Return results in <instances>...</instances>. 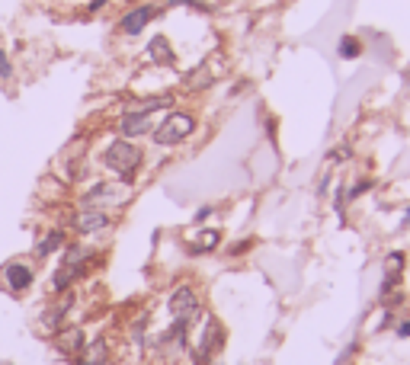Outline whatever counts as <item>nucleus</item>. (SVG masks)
<instances>
[{
	"instance_id": "nucleus-8",
	"label": "nucleus",
	"mask_w": 410,
	"mask_h": 365,
	"mask_svg": "<svg viewBox=\"0 0 410 365\" xmlns=\"http://www.w3.org/2000/svg\"><path fill=\"white\" fill-rule=\"evenodd\" d=\"M151 131V119L141 113H125L119 119V135L122 138H141Z\"/></svg>"
},
{
	"instance_id": "nucleus-7",
	"label": "nucleus",
	"mask_w": 410,
	"mask_h": 365,
	"mask_svg": "<svg viewBox=\"0 0 410 365\" xmlns=\"http://www.w3.org/2000/svg\"><path fill=\"white\" fill-rule=\"evenodd\" d=\"M32 279H36V273H32L26 263H10V266L3 269L7 292H13V295H23L26 289H32Z\"/></svg>"
},
{
	"instance_id": "nucleus-2",
	"label": "nucleus",
	"mask_w": 410,
	"mask_h": 365,
	"mask_svg": "<svg viewBox=\"0 0 410 365\" xmlns=\"http://www.w3.org/2000/svg\"><path fill=\"white\" fill-rule=\"evenodd\" d=\"M192 131H196V119H192L190 113H170L167 119L154 129V141H157V145L174 148V145H183Z\"/></svg>"
},
{
	"instance_id": "nucleus-9",
	"label": "nucleus",
	"mask_w": 410,
	"mask_h": 365,
	"mask_svg": "<svg viewBox=\"0 0 410 365\" xmlns=\"http://www.w3.org/2000/svg\"><path fill=\"white\" fill-rule=\"evenodd\" d=\"M109 350H106V340H90L80 346V365H106Z\"/></svg>"
},
{
	"instance_id": "nucleus-15",
	"label": "nucleus",
	"mask_w": 410,
	"mask_h": 365,
	"mask_svg": "<svg viewBox=\"0 0 410 365\" xmlns=\"http://www.w3.org/2000/svg\"><path fill=\"white\" fill-rule=\"evenodd\" d=\"M337 52H340V58H359V55H362V42H359L356 36H343Z\"/></svg>"
},
{
	"instance_id": "nucleus-19",
	"label": "nucleus",
	"mask_w": 410,
	"mask_h": 365,
	"mask_svg": "<svg viewBox=\"0 0 410 365\" xmlns=\"http://www.w3.org/2000/svg\"><path fill=\"white\" fill-rule=\"evenodd\" d=\"M397 336H401V340H404V336H410V320H404V324H397Z\"/></svg>"
},
{
	"instance_id": "nucleus-17",
	"label": "nucleus",
	"mask_w": 410,
	"mask_h": 365,
	"mask_svg": "<svg viewBox=\"0 0 410 365\" xmlns=\"http://www.w3.org/2000/svg\"><path fill=\"white\" fill-rule=\"evenodd\" d=\"M372 186H375L372 180H359L356 186H353V189L346 192V196H350V199H359V196H362V192H369V189H372Z\"/></svg>"
},
{
	"instance_id": "nucleus-12",
	"label": "nucleus",
	"mask_w": 410,
	"mask_h": 365,
	"mask_svg": "<svg viewBox=\"0 0 410 365\" xmlns=\"http://www.w3.org/2000/svg\"><path fill=\"white\" fill-rule=\"evenodd\" d=\"M80 346H84V330H80V327H68V330H61V334H58V350L77 352Z\"/></svg>"
},
{
	"instance_id": "nucleus-14",
	"label": "nucleus",
	"mask_w": 410,
	"mask_h": 365,
	"mask_svg": "<svg viewBox=\"0 0 410 365\" xmlns=\"http://www.w3.org/2000/svg\"><path fill=\"white\" fill-rule=\"evenodd\" d=\"M58 247H64V231H52V234H45V241L36 243V257H52Z\"/></svg>"
},
{
	"instance_id": "nucleus-16",
	"label": "nucleus",
	"mask_w": 410,
	"mask_h": 365,
	"mask_svg": "<svg viewBox=\"0 0 410 365\" xmlns=\"http://www.w3.org/2000/svg\"><path fill=\"white\" fill-rule=\"evenodd\" d=\"M0 80H13V61L7 52H0Z\"/></svg>"
},
{
	"instance_id": "nucleus-13",
	"label": "nucleus",
	"mask_w": 410,
	"mask_h": 365,
	"mask_svg": "<svg viewBox=\"0 0 410 365\" xmlns=\"http://www.w3.org/2000/svg\"><path fill=\"white\" fill-rule=\"evenodd\" d=\"M218 241H221V234H218L215 228L199 231V237L192 241V253H208V250H215V247H218Z\"/></svg>"
},
{
	"instance_id": "nucleus-6",
	"label": "nucleus",
	"mask_w": 410,
	"mask_h": 365,
	"mask_svg": "<svg viewBox=\"0 0 410 365\" xmlns=\"http://www.w3.org/2000/svg\"><path fill=\"white\" fill-rule=\"evenodd\" d=\"M109 228V215L103 208H93V206H84L80 212H74V231L80 234H97V231Z\"/></svg>"
},
{
	"instance_id": "nucleus-5",
	"label": "nucleus",
	"mask_w": 410,
	"mask_h": 365,
	"mask_svg": "<svg viewBox=\"0 0 410 365\" xmlns=\"http://www.w3.org/2000/svg\"><path fill=\"white\" fill-rule=\"evenodd\" d=\"M154 16H157V7H154V3H141V7H132L129 13L119 20V32H122V36H141V29L151 23Z\"/></svg>"
},
{
	"instance_id": "nucleus-10",
	"label": "nucleus",
	"mask_w": 410,
	"mask_h": 365,
	"mask_svg": "<svg viewBox=\"0 0 410 365\" xmlns=\"http://www.w3.org/2000/svg\"><path fill=\"white\" fill-rule=\"evenodd\" d=\"M148 58L154 61V64H174V48H170V42L164 36H154L151 45H148Z\"/></svg>"
},
{
	"instance_id": "nucleus-11",
	"label": "nucleus",
	"mask_w": 410,
	"mask_h": 365,
	"mask_svg": "<svg viewBox=\"0 0 410 365\" xmlns=\"http://www.w3.org/2000/svg\"><path fill=\"white\" fill-rule=\"evenodd\" d=\"M170 106H174V96H170V93H160V96H151V99H141V103H135L129 113L151 115V113H157V109H170Z\"/></svg>"
},
{
	"instance_id": "nucleus-18",
	"label": "nucleus",
	"mask_w": 410,
	"mask_h": 365,
	"mask_svg": "<svg viewBox=\"0 0 410 365\" xmlns=\"http://www.w3.org/2000/svg\"><path fill=\"white\" fill-rule=\"evenodd\" d=\"M106 3H109V0H90V3H87V10H90V13H97V10H103Z\"/></svg>"
},
{
	"instance_id": "nucleus-3",
	"label": "nucleus",
	"mask_w": 410,
	"mask_h": 365,
	"mask_svg": "<svg viewBox=\"0 0 410 365\" xmlns=\"http://www.w3.org/2000/svg\"><path fill=\"white\" fill-rule=\"evenodd\" d=\"M129 182H97L93 189L84 192V206H122V202H129Z\"/></svg>"
},
{
	"instance_id": "nucleus-4",
	"label": "nucleus",
	"mask_w": 410,
	"mask_h": 365,
	"mask_svg": "<svg viewBox=\"0 0 410 365\" xmlns=\"http://www.w3.org/2000/svg\"><path fill=\"white\" fill-rule=\"evenodd\" d=\"M170 314H174V320H192V314L199 311V295L192 285H176L174 295H170L167 301Z\"/></svg>"
},
{
	"instance_id": "nucleus-1",
	"label": "nucleus",
	"mask_w": 410,
	"mask_h": 365,
	"mask_svg": "<svg viewBox=\"0 0 410 365\" xmlns=\"http://www.w3.org/2000/svg\"><path fill=\"white\" fill-rule=\"evenodd\" d=\"M141 160H145V157H141V148L132 145L129 138L113 141V145L106 148V154H103V164H106L109 170H115L122 180H132V173L141 167Z\"/></svg>"
}]
</instances>
